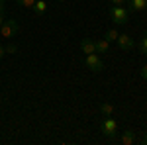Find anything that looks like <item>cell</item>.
I'll list each match as a JSON object with an SVG mask.
<instances>
[{
    "label": "cell",
    "instance_id": "obj_1",
    "mask_svg": "<svg viewBox=\"0 0 147 145\" xmlns=\"http://www.w3.org/2000/svg\"><path fill=\"white\" fill-rule=\"evenodd\" d=\"M110 18L116 26H124L127 20H129V12L125 10L124 6H110Z\"/></svg>",
    "mask_w": 147,
    "mask_h": 145
},
{
    "label": "cell",
    "instance_id": "obj_2",
    "mask_svg": "<svg viewBox=\"0 0 147 145\" xmlns=\"http://www.w3.org/2000/svg\"><path fill=\"white\" fill-rule=\"evenodd\" d=\"M18 32H20V24L16 22V20H4V24L0 26V37L12 39Z\"/></svg>",
    "mask_w": 147,
    "mask_h": 145
},
{
    "label": "cell",
    "instance_id": "obj_3",
    "mask_svg": "<svg viewBox=\"0 0 147 145\" xmlns=\"http://www.w3.org/2000/svg\"><path fill=\"white\" fill-rule=\"evenodd\" d=\"M100 132L106 135V137H116V135H118V122H116V120H112V118L108 116L106 120H102Z\"/></svg>",
    "mask_w": 147,
    "mask_h": 145
},
{
    "label": "cell",
    "instance_id": "obj_4",
    "mask_svg": "<svg viewBox=\"0 0 147 145\" xmlns=\"http://www.w3.org/2000/svg\"><path fill=\"white\" fill-rule=\"evenodd\" d=\"M84 63H86V67L90 69L92 73H100L102 69H104V61H102V59L96 55V53H90V55H86Z\"/></svg>",
    "mask_w": 147,
    "mask_h": 145
},
{
    "label": "cell",
    "instance_id": "obj_5",
    "mask_svg": "<svg viewBox=\"0 0 147 145\" xmlns=\"http://www.w3.org/2000/svg\"><path fill=\"white\" fill-rule=\"evenodd\" d=\"M116 41H118V47H120L122 51H129V49H134V45H136L134 43V37L127 35V34H120Z\"/></svg>",
    "mask_w": 147,
    "mask_h": 145
},
{
    "label": "cell",
    "instance_id": "obj_6",
    "mask_svg": "<svg viewBox=\"0 0 147 145\" xmlns=\"http://www.w3.org/2000/svg\"><path fill=\"white\" fill-rule=\"evenodd\" d=\"M80 49H82V53H86V55L96 53V43H94V39H90V37H82V39H80Z\"/></svg>",
    "mask_w": 147,
    "mask_h": 145
},
{
    "label": "cell",
    "instance_id": "obj_7",
    "mask_svg": "<svg viewBox=\"0 0 147 145\" xmlns=\"http://www.w3.org/2000/svg\"><path fill=\"white\" fill-rule=\"evenodd\" d=\"M96 43V53H108L110 51V41L106 37H100V39H94Z\"/></svg>",
    "mask_w": 147,
    "mask_h": 145
},
{
    "label": "cell",
    "instance_id": "obj_8",
    "mask_svg": "<svg viewBox=\"0 0 147 145\" xmlns=\"http://www.w3.org/2000/svg\"><path fill=\"white\" fill-rule=\"evenodd\" d=\"M122 143L124 145H134L136 143V132L134 129H125L122 134Z\"/></svg>",
    "mask_w": 147,
    "mask_h": 145
},
{
    "label": "cell",
    "instance_id": "obj_9",
    "mask_svg": "<svg viewBox=\"0 0 147 145\" xmlns=\"http://www.w3.org/2000/svg\"><path fill=\"white\" fill-rule=\"evenodd\" d=\"M134 12H143L147 8V0H127Z\"/></svg>",
    "mask_w": 147,
    "mask_h": 145
},
{
    "label": "cell",
    "instance_id": "obj_10",
    "mask_svg": "<svg viewBox=\"0 0 147 145\" xmlns=\"http://www.w3.org/2000/svg\"><path fill=\"white\" fill-rule=\"evenodd\" d=\"M32 10L35 12V16H43V14L47 12V4H45V0H37V2L34 4V8H32Z\"/></svg>",
    "mask_w": 147,
    "mask_h": 145
},
{
    "label": "cell",
    "instance_id": "obj_11",
    "mask_svg": "<svg viewBox=\"0 0 147 145\" xmlns=\"http://www.w3.org/2000/svg\"><path fill=\"white\" fill-rule=\"evenodd\" d=\"M100 112L108 118V116H112V114H114V106L110 104V102H104V104H100Z\"/></svg>",
    "mask_w": 147,
    "mask_h": 145
},
{
    "label": "cell",
    "instance_id": "obj_12",
    "mask_svg": "<svg viewBox=\"0 0 147 145\" xmlns=\"http://www.w3.org/2000/svg\"><path fill=\"white\" fill-rule=\"evenodd\" d=\"M118 35H120V34H118V30H116V28H110V30L106 32V35H104V37L112 43V41H116V39H118Z\"/></svg>",
    "mask_w": 147,
    "mask_h": 145
},
{
    "label": "cell",
    "instance_id": "obj_13",
    "mask_svg": "<svg viewBox=\"0 0 147 145\" xmlns=\"http://www.w3.org/2000/svg\"><path fill=\"white\" fill-rule=\"evenodd\" d=\"M139 53H141V55H147V34L141 35V41H139Z\"/></svg>",
    "mask_w": 147,
    "mask_h": 145
},
{
    "label": "cell",
    "instance_id": "obj_14",
    "mask_svg": "<svg viewBox=\"0 0 147 145\" xmlns=\"http://www.w3.org/2000/svg\"><path fill=\"white\" fill-rule=\"evenodd\" d=\"M35 2H37V0H18V4L24 6V8H28V10H32V8H34Z\"/></svg>",
    "mask_w": 147,
    "mask_h": 145
},
{
    "label": "cell",
    "instance_id": "obj_15",
    "mask_svg": "<svg viewBox=\"0 0 147 145\" xmlns=\"http://www.w3.org/2000/svg\"><path fill=\"white\" fill-rule=\"evenodd\" d=\"M4 49H6V53H10V55H16V53H18V45L16 43H8Z\"/></svg>",
    "mask_w": 147,
    "mask_h": 145
},
{
    "label": "cell",
    "instance_id": "obj_16",
    "mask_svg": "<svg viewBox=\"0 0 147 145\" xmlns=\"http://www.w3.org/2000/svg\"><path fill=\"white\" fill-rule=\"evenodd\" d=\"M110 2H112L114 6H125V2H127V0H110Z\"/></svg>",
    "mask_w": 147,
    "mask_h": 145
},
{
    "label": "cell",
    "instance_id": "obj_17",
    "mask_svg": "<svg viewBox=\"0 0 147 145\" xmlns=\"http://www.w3.org/2000/svg\"><path fill=\"white\" fill-rule=\"evenodd\" d=\"M141 78H145V80H147V63L141 67Z\"/></svg>",
    "mask_w": 147,
    "mask_h": 145
},
{
    "label": "cell",
    "instance_id": "obj_18",
    "mask_svg": "<svg viewBox=\"0 0 147 145\" xmlns=\"http://www.w3.org/2000/svg\"><path fill=\"white\" fill-rule=\"evenodd\" d=\"M6 55V49H4V45H0V59Z\"/></svg>",
    "mask_w": 147,
    "mask_h": 145
},
{
    "label": "cell",
    "instance_id": "obj_19",
    "mask_svg": "<svg viewBox=\"0 0 147 145\" xmlns=\"http://www.w3.org/2000/svg\"><path fill=\"white\" fill-rule=\"evenodd\" d=\"M4 8H6L4 6V0H0V14H4Z\"/></svg>",
    "mask_w": 147,
    "mask_h": 145
},
{
    "label": "cell",
    "instance_id": "obj_20",
    "mask_svg": "<svg viewBox=\"0 0 147 145\" xmlns=\"http://www.w3.org/2000/svg\"><path fill=\"white\" fill-rule=\"evenodd\" d=\"M141 143H143V145H147V132H145V135H143V139H141Z\"/></svg>",
    "mask_w": 147,
    "mask_h": 145
},
{
    "label": "cell",
    "instance_id": "obj_21",
    "mask_svg": "<svg viewBox=\"0 0 147 145\" xmlns=\"http://www.w3.org/2000/svg\"><path fill=\"white\" fill-rule=\"evenodd\" d=\"M4 24V14H0V26Z\"/></svg>",
    "mask_w": 147,
    "mask_h": 145
},
{
    "label": "cell",
    "instance_id": "obj_22",
    "mask_svg": "<svg viewBox=\"0 0 147 145\" xmlns=\"http://www.w3.org/2000/svg\"><path fill=\"white\" fill-rule=\"evenodd\" d=\"M57 2H67V0H57Z\"/></svg>",
    "mask_w": 147,
    "mask_h": 145
},
{
    "label": "cell",
    "instance_id": "obj_23",
    "mask_svg": "<svg viewBox=\"0 0 147 145\" xmlns=\"http://www.w3.org/2000/svg\"><path fill=\"white\" fill-rule=\"evenodd\" d=\"M145 112H147V102H145Z\"/></svg>",
    "mask_w": 147,
    "mask_h": 145
},
{
    "label": "cell",
    "instance_id": "obj_24",
    "mask_svg": "<svg viewBox=\"0 0 147 145\" xmlns=\"http://www.w3.org/2000/svg\"><path fill=\"white\" fill-rule=\"evenodd\" d=\"M145 34H147V30H145Z\"/></svg>",
    "mask_w": 147,
    "mask_h": 145
}]
</instances>
